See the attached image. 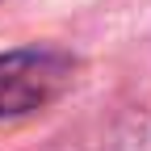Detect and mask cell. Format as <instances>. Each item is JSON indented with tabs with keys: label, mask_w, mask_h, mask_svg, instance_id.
Segmentation results:
<instances>
[{
	"label": "cell",
	"mask_w": 151,
	"mask_h": 151,
	"mask_svg": "<svg viewBox=\"0 0 151 151\" xmlns=\"http://www.w3.org/2000/svg\"><path fill=\"white\" fill-rule=\"evenodd\" d=\"M71 59L50 46H21L0 55V118H21L50 105L71 84Z\"/></svg>",
	"instance_id": "cell-1"
}]
</instances>
